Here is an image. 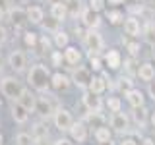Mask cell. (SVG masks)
Listing matches in <instances>:
<instances>
[{
	"instance_id": "16",
	"label": "cell",
	"mask_w": 155,
	"mask_h": 145,
	"mask_svg": "<svg viewBox=\"0 0 155 145\" xmlns=\"http://www.w3.org/2000/svg\"><path fill=\"white\" fill-rule=\"evenodd\" d=\"M103 62L109 70H118L122 66V56H120V52L116 48H110V50H107L103 54Z\"/></svg>"
},
{
	"instance_id": "39",
	"label": "cell",
	"mask_w": 155,
	"mask_h": 145,
	"mask_svg": "<svg viewBox=\"0 0 155 145\" xmlns=\"http://www.w3.org/2000/svg\"><path fill=\"white\" fill-rule=\"evenodd\" d=\"M93 12H103V10L107 8V0H89V4H87Z\"/></svg>"
},
{
	"instance_id": "47",
	"label": "cell",
	"mask_w": 155,
	"mask_h": 145,
	"mask_svg": "<svg viewBox=\"0 0 155 145\" xmlns=\"http://www.w3.org/2000/svg\"><path fill=\"white\" fill-rule=\"evenodd\" d=\"M4 16H6V10H4V6H2V4H0V23H2Z\"/></svg>"
},
{
	"instance_id": "12",
	"label": "cell",
	"mask_w": 155,
	"mask_h": 145,
	"mask_svg": "<svg viewBox=\"0 0 155 145\" xmlns=\"http://www.w3.org/2000/svg\"><path fill=\"white\" fill-rule=\"evenodd\" d=\"M18 101L25 106L29 112H35V108H37V95H35V91H33L31 87H23L19 97H18Z\"/></svg>"
},
{
	"instance_id": "38",
	"label": "cell",
	"mask_w": 155,
	"mask_h": 145,
	"mask_svg": "<svg viewBox=\"0 0 155 145\" xmlns=\"http://www.w3.org/2000/svg\"><path fill=\"white\" fill-rule=\"evenodd\" d=\"M126 50H128L130 56H138L140 54V43L138 41H126Z\"/></svg>"
},
{
	"instance_id": "45",
	"label": "cell",
	"mask_w": 155,
	"mask_h": 145,
	"mask_svg": "<svg viewBox=\"0 0 155 145\" xmlns=\"http://www.w3.org/2000/svg\"><path fill=\"white\" fill-rule=\"evenodd\" d=\"M149 95H151V99L155 101V83L153 81H149Z\"/></svg>"
},
{
	"instance_id": "53",
	"label": "cell",
	"mask_w": 155,
	"mask_h": 145,
	"mask_svg": "<svg viewBox=\"0 0 155 145\" xmlns=\"http://www.w3.org/2000/svg\"><path fill=\"white\" fill-rule=\"evenodd\" d=\"M136 2H143V0H136Z\"/></svg>"
},
{
	"instance_id": "7",
	"label": "cell",
	"mask_w": 155,
	"mask_h": 145,
	"mask_svg": "<svg viewBox=\"0 0 155 145\" xmlns=\"http://www.w3.org/2000/svg\"><path fill=\"white\" fill-rule=\"evenodd\" d=\"M109 124H110V128H113V132H116V134H126L130 130V116L124 114L122 110H118V112H110Z\"/></svg>"
},
{
	"instance_id": "13",
	"label": "cell",
	"mask_w": 155,
	"mask_h": 145,
	"mask_svg": "<svg viewBox=\"0 0 155 145\" xmlns=\"http://www.w3.org/2000/svg\"><path fill=\"white\" fill-rule=\"evenodd\" d=\"M48 14L56 19V21L64 23L68 19V8H66V2L64 0H52L51 2V8H48Z\"/></svg>"
},
{
	"instance_id": "17",
	"label": "cell",
	"mask_w": 155,
	"mask_h": 145,
	"mask_svg": "<svg viewBox=\"0 0 155 145\" xmlns=\"http://www.w3.org/2000/svg\"><path fill=\"white\" fill-rule=\"evenodd\" d=\"M8 18L10 21L14 23L18 29L23 25V23H27V14H25V8H19V6H12L8 10Z\"/></svg>"
},
{
	"instance_id": "32",
	"label": "cell",
	"mask_w": 155,
	"mask_h": 145,
	"mask_svg": "<svg viewBox=\"0 0 155 145\" xmlns=\"http://www.w3.org/2000/svg\"><path fill=\"white\" fill-rule=\"evenodd\" d=\"M105 106H107V110H109V112H118V110H122V101H120L118 97L110 95V97H107Z\"/></svg>"
},
{
	"instance_id": "20",
	"label": "cell",
	"mask_w": 155,
	"mask_h": 145,
	"mask_svg": "<svg viewBox=\"0 0 155 145\" xmlns=\"http://www.w3.org/2000/svg\"><path fill=\"white\" fill-rule=\"evenodd\" d=\"M126 101H128V105L132 106V108H138V106H143L145 105V97H143V91L136 89V87H132L130 91H126L124 93Z\"/></svg>"
},
{
	"instance_id": "50",
	"label": "cell",
	"mask_w": 155,
	"mask_h": 145,
	"mask_svg": "<svg viewBox=\"0 0 155 145\" xmlns=\"http://www.w3.org/2000/svg\"><path fill=\"white\" fill-rule=\"evenodd\" d=\"M99 145H114V143H113V139H110V141H105V143H99Z\"/></svg>"
},
{
	"instance_id": "26",
	"label": "cell",
	"mask_w": 155,
	"mask_h": 145,
	"mask_svg": "<svg viewBox=\"0 0 155 145\" xmlns=\"http://www.w3.org/2000/svg\"><path fill=\"white\" fill-rule=\"evenodd\" d=\"M52 43H54L56 48L64 50V48L70 45V35H68V31H64V29H58V31H54V33H52Z\"/></svg>"
},
{
	"instance_id": "18",
	"label": "cell",
	"mask_w": 155,
	"mask_h": 145,
	"mask_svg": "<svg viewBox=\"0 0 155 145\" xmlns=\"http://www.w3.org/2000/svg\"><path fill=\"white\" fill-rule=\"evenodd\" d=\"M62 54H64V62H66V64H70V66L81 64V58H84V54H81L80 48H78V47H72V45H68Z\"/></svg>"
},
{
	"instance_id": "15",
	"label": "cell",
	"mask_w": 155,
	"mask_h": 145,
	"mask_svg": "<svg viewBox=\"0 0 155 145\" xmlns=\"http://www.w3.org/2000/svg\"><path fill=\"white\" fill-rule=\"evenodd\" d=\"M70 85H72L70 76L62 74V72H54V74L51 76V87L54 91H66Z\"/></svg>"
},
{
	"instance_id": "2",
	"label": "cell",
	"mask_w": 155,
	"mask_h": 145,
	"mask_svg": "<svg viewBox=\"0 0 155 145\" xmlns=\"http://www.w3.org/2000/svg\"><path fill=\"white\" fill-rule=\"evenodd\" d=\"M21 89H23V85H21V81H19L16 76L0 77V93H2V97H6V99H10V101H18Z\"/></svg>"
},
{
	"instance_id": "4",
	"label": "cell",
	"mask_w": 155,
	"mask_h": 145,
	"mask_svg": "<svg viewBox=\"0 0 155 145\" xmlns=\"http://www.w3.org/2000/svg\"><path fill=\"white\" fill-rule=\"evenodd\" d=\"M52 124H54V128L58 132L66 134L68 130L72 128V124H74V116H72V112L68 108L60 106V108H56L54 112H52Z\"/></svg>"
},
{
	"instance_id": "49",
	"label": "cell",
	"mask_w": 155,
	"mask_h": 145,
	"mask_svg": "<svg viewBox=\"0 0 155 145\" xmlns=\"http://www.w3.org/2000/svg\"><path fill=\"white\" fill-rule=\"evenodd\" d=\"M142 145H155V141H153V139H149V137H145Z\"/></svg>"
},
{
	"instance_id": "14",
	"label": "cell",
	"mask_w": 155,
	"mask_h": 145,
	"mask_svg": "<svg viewBox=\"0 0 155 145\" xmlns=\"http://www.w3.org/2000/svg\"><path fill=\"white\" fill-rule=\"evenodd\" d=\"M122 25H124V33H126L128 37L138 39L140 35H142V25H140V19H138V18H134V16L124 18Z\"/></svg>"
},
{
	"instance_id": "3",
	"label": "cell",
	"mask_w": 155,
	"mask_h": 145,
	"mask_svg": "<svg viewBox=\"0 0 155 145\" xmlns=\"http://www.w3.org/2000/svg\"><path fill=\"white\" fill-rule=\"evenodd\" d=\"M81 39H84L85 48L89 50V56L91 54H99V52L105 48V41H103V37H101V33L97 31V29H85V33H84Z\"/></svg>"
},
{
	"instance_id": "22",
	"label": "cell",
	"mask_w": 155,
	"mask_h": 145,
	"mask_svg": "<svg viewBox=\"0 0 155 145\" xmlns=\"http://www.w3.org/2000/svg\"><path fill=\"white\" fill-rule=\"evenodd\" d=\"M93 139H95L97 143L110 141V139H113V128H109V126H105V124L95 126V130H93Z\"/></svg>"
},
{
	"instance_id": "46",
	"label": "cell",
	"mask_w": 155,
	"mask_h": 145,
	"mask_svg": "<svg viewBox=\"0 0 155 145\" xmlns=\"http://www.w3.org/2000/svg\"><path fill=\"white\" fill-rule=\"evenodd\" d=\"M122 2H124V0H107V4H110V6H114V8H116V6H120Z\"/></svg>"
},
{
	"instance_id": "40",
	"label": "cell",
	"mask_w": 155,
	"mask_h": 145,
	"mask_svg": "<svg viewBox=\"0 0 155 145\" xmlns=\"http://www.w3.org/2000/svg\"><path fill=\"white\" fill-rule=\"evenodd\" d=\"M116 85H118V89L120 91H124V93H126V91H130V89H132V79H130V77H118V83H116Z\"/></svg>"
},
{
	"instance_id": "44",
	"label": "cell",
	"mask_w": 155,
	"mask_h": 145,
	"mask_svg": "<svg viewBox=\"0 0 155 145\" xmlns=\"http://www.w3.org/2000/svg\"><path fill=\"white\" fill-rule=\"evenodd\" d=\"M126 70H128V72H134V60H132V56L126 60Z\"/></svg>"
},
{
	"instance_id": "41",
	"label": "cell",
	"mask_w": 155,
	"mask_h": 145,
	"mask_svg": "<svg viewBox=\"0 0 155 145\" xmlns=\"http://www.w3.org/2000/svg\"><path fill=\"white\" fill-rule=\"evenodd\" d=\"M8 43V29L0 23V47H4Z\"/></svg>"
},
{
	"instance_id": "27",
	"label": "cell",
	"mask_w": 155,
	"mask_h": 145,
	"mask_svg": "<svg viewBox=\"0 0 155 145\" xmlns=\"http://www.w3.org/2000/svg\"><path fill=\"white\" fill-rule=\"evenodd\" d=\"M105 18L109 19L110 25H118V23L124 21V12H122V10H118V8H110V10H107V12H105Z\"/></svg>"
},
{
	"instance_id": "54",
	"label": "cell",
	"mask_w": 155,
	"mask_h": 145,
	"mask_svg": "<svg viewBox=\"0 0 155 145\" xmlns=\"http://www.w3.org/2000/svg\"><path fill=\"white\" fill-rule=\"evenodd\" d=\"M81 145H85V143H81Z\"/></svg>"
},
{
	"instance_id": "1",
	"label": "cell",
	"mask_w": 155,
	"mask_h": 145,
	"mask_svg": "<svg viewBox=\"0 0 155 145\" xmlns=\"http://www.w3.org/2000/svg\"><path fill=\"white\" fill-rule=\"evenodd\" d=\"M51 70L43 62H35L27 68V83L35 93H48L51 87Z\"/></svg>"
},
{
	"instance_id": "21",
	"label": "cell",
	"mask_w": 155,
	"mask_h": 145,
	"mask_svg": "<svg viewBox=\"0 0 155 145\" xmlns=\"http://www.w3.org/2000/svg\"><path fill=\"white\" fill-rule=\"evenodd\" d=\"M35 112H39L41 118H48V116H52L54 112V108H52V103L48 97H37V108Z\"/></svg>"
},
{
	"instance_id": "30",
	"label": "cell",
	"mask_w": 155,
	"mask_h": 145,
	"mask_svg": "<svg viewBox=\"0 0 155 145\" xmlns=\"http://www.w3.org/2000/svg\"><path fill=\"white\" fill-rule=\"evenodd\" d=\"M23 45H25V48H37V45H39V33L25 31V33H23Z\"/></svg>"
},
{
	"instance_id": "28",
	"label": "cell",
	"mask_w": 155,
	"mask_h": 145,
	"mask_svg": "<svg viewBox=\"0 0 155 145\" xmlns=\"http://www.w3.org/2000/svg\"><path fill=\"white\" fill-rule=\"evenodd\" d=\"M31 135L35 137V141H43V139H47V137H48V128H47V124H43V122L33 124Z\"/></svg>"
},
{
	"instance_id": "31",
	"label": "cell",
	"mask_w": 155,
	"mask_h": 145,
	"mask_svg": "<svg viewBox=\"0 0 155 145\" xmlns=\"http://www.w3.org/2000/svg\"><path fill=\"white\" fill-rule=\"evenodd\" d=\"M14 143L16 145H35V137H33L31 134H27V132H19L16 134V137H14Z\"/></svg>"
},
{
	"instance_id": "9",
	"label": "cell",
	"mask_w": 155,
	"mask_h": 145,
	"mask_svg": "<svg viewBox=\"0 0 155 145\" xmlns=\"http://www.w3.org/2000/svg\"><path fill=\"white\" fill-rule=\"evenodd\" d=\"M81 103L87 108V112H101L103 110V101H101V95H95L91 91H84V97H81Z\"/></svg>"
},
{
	"instance_id": "25",
	"label": "cell",
	"mask_w": 155,
	"mask_h": 145,
	"mask_svg": "<svg viewBox=\"0 0 155 145\" xmlns=\"http://www.w3.org/2000/svg\"><path fill=\"white\" fill-rule=\"evenodd\" d=\"M66 2V8H68V18L72 19H78L81 16V12H84V2L81 0H64Z\"/></svg>"
},
{
	"instance_id": "43",
	"label": "cell",
	"mask_w": 155,
	"mask_h": 145,
	"mask_svg": "<svg viewBox=\"0 0 155 145\" xmlns=\"http://www.w3.org/2000/svg\"><path fill=\"white\" fill-rule=\"evenodd\" d=\"M118 145H140V143L136 141L134 137H124V139H122V141H120Z\"/></svg>"
},
{
	"instance_id": "29",
	"label": "cell",
	"mask_w": 155,
	"mask_h": 145,
	"mask_svg": "<svg viewBox=\"0 0 155 145\" xmlns=\"http://www.w3.org/2000/svg\"><path fill=\"white\" fill-rule=\"evenodd\" d=\"M132 118H134V122L138 124L140 128L147 124V110H145V105L138 106V108H132Z\"/></svg>"
},
{
	"instance_id": "6",
	"label": "cell",
	"mask_w": 155,
	"mask_h": 145,
	"mask_svg": "<svg viewBox=\"0 0 155 145\" xmlns=\"http://www.w3.org/2000/svg\"><path fill=\"white\" fill-rule=\"evenodd\" d=\"M91 70H89V66H74V72H72V76H70V79H72V83L78 85V89H81V91H85L87 89V85H89V79H91Z\"/></svg>"
},
{
	"instance_id": "52",
	"label": "cell",
	"mask_w": 155,
	"mask_h": 145,
	"mask_svg": "<svg viewBox=\"0 0 155 145\" xmlns=\"http://www.w3.org/2000/svg\"><path fill=\"white\" fill-rule=\"evenodd\" d=\"M0 95H2V93H0ZM2 105H4V99H2V97H0V108H2Z\"/></svg>"
},
{
	"instance_id": "42",
	"label": "cell",
	"mask_w": 155,
	"mask_h": 145,
	"mask_svg": "<svg viewBox=\"0 0 155 145\" xmlns=\"http://www.w3.org/2000/svg\"><path fill=\"white\" fill-rule=\"evenodd\" d=\"M52 145H74V139L72 137H58V139H54Z\"/></svg>"
},
{
	"instance_id": "33",
	"label": "cell",
	"mask_w": 155,
	"mask_h": 145,
	"mask_svg": "<svg viewBox=\"0 0 155 145\" xmlns=\"http://www.w3.org/2000/svg\"><path fill=\"white\" fill-rule=\"evenodd\" d=\"M103 58H101L99 54H91L89 56V70L91 72H103Z\"/></svg>"
},
{
	"instance_id": "24",
	"label": "cell",
	"mask_w": 155,
	"mask_h": 145,
	"mask_svg": "<svg viewBox=\"0 0 155 145\" xmlns=\"http://www.w3.org/2000/svg\"><path fill=\"white\" fill-rule=\"evenodd\" d=\"M138 77L142 81H153L155 79V66L151 64V62H143V64L138 66Z\"/></svg>"
},
{
	"instance_id": "34",
	"label": "cell",
	"mask_w": 155,
	"mask_h": 145,
	"mask_svg": "<svg viewBox=\"0 0 155 145\" xmlns=\"http://www.w3.org/2000/svg\"><path fill=\"white\" fill-rule=\"evenodd\" d=\"M48 58H51V66H54V68H60L62 62H64V54H62L60 48H58V50H51Z\"/></svg>"
},
{
	"instance_id": "36",
	"label": "cell",
	"mask_w": 155,
	"mask_h": 145,
	"mask_svg": "<svg viewBox=\"0 0 155 145\" xmlns=\"http://www.w3.org/2000/svg\"><path fill=\"white\" fill-rule=\"evenodd\" d=\"M39 48H41L43 52H48L51 54V48L54 47V43H52V39H48L47 35H39Z\"/></svg>"
},
{
	"instance_id": "5",
	"label": "cell",
	"mask_w": 155,
	"mask_h": 145,
	"mask_svg": "<svg viewBox=\"0 0 155 145\" xmlns=\"http://www.w3.org/2000/svg\"><path fill=\"white\" fill-rule=\"evenodd\" d=\"M6 62H8V66L12 68V72H16V74L27 72V54L23 50H19V48H14V50L10 52Z\"/></svg>"
},
{
	"instance_id": "23",
	"label": "cell",
	"mask_w": 155,
	"mask_h": 145,
	"mask_svg": "<svg viewBox=\"0 0 155 145\" xmlns=\"http://www.w3.org/2000/svg\"><path fill=\"white\" fill-rule=\"evenodd\" d=\"M105 89H107V79L105 77L103 76H91L87 91H91V93H95V95H103Z\"/></svg>"
},
{
	"instance_id": "8",
	"label": "cell",
	"mask_w": 155,
	"mask_h": 145,
	"mask_svg": "<svg viewBox=\"0 0 155 145\" xmlns=\"http://www.w3.org/2000/svg\"><path fill=\"white\" fill-rule=\"evenodd\" d=\"M81 27L84 29H99L101 25V16H99V12H93L89 6H85L84 8V12H81Z\"/></svg>"
},
{
	"instance_id": "10",
	"label": "cell",
	"mask_w": 155,
	"mask_h": 145,
	"mask_svg": "<svg viewBox=\"0 0 155 145\" xmlns=\"http://www.w3.org/2000/svg\"><path fill=\"white\" fill-rule=\"evenodd\" d=\"M68 134H70V137L74 139V141H78V143H85L87 137H89V128H87L85 122L78 120V122L72 124V128L68 130Z\"/></svg>"
},
{
	"instance_id": "37",
	"label": "cell",
	"mask_w": 155,
	"mask_h": 145,
	"mask_svg": "<svg viewBox=\"0 0 155 145\" xmlns=\"http://www.w3.org/2000/svg\"><path fill=\"white\" fill-rule=\"evenodd\" d=\"M143 37H145V41H147V45L155 47V25L153 23H147V25H145Z\"/></svg>"
},
{
	"instance_id": "48",
	"label": "cell",
	"mask_w": 155,
	"mask_h": 145,
	"mask_svg": "<svg viewBox=\"0 0 155 145\" xmlns=\"http://www.w3.org/2000/svg\"><path fill=\"white\" fill-rule=\"evenodd\" d=\"M149 124H151L153 128H155V110H153L151 114H149Z\"/></svg>"
},
{
	"instance_id": "51",
	"label": "cell",
	"mask_w": 155,
	"mask_h": 145,
	"mask_svg": "<svg viewBox=\"0 0 155 145\" xmlns=\"http://www.w3.org/2000/svg\"><path fill=\"white\" fill-rule=\"evenodd\" d=\"M0 145H4V135L0 134Z\"/></svg>"
},
{
	"instance_id": "35",
	"label": "cell",
	"mask_w": 155,
	"mask_h": 145,
	"mask_svg": "<svg viewBox=\"0 0 155 145\" xmlns=\"http://www.w3.org/2000/svg\"><path fill=\"white\" fill-rule=\"evenodd\" d=\"M43 27H45V31H48V33H54V31H58L60 29V21H56L54 18H48V19H43V23H41Z\"/></svg>"
},
{
	"instance_id": "11",
	"label": "cell",
	"mask_w": 155,
	"mask_h": 145,
	"mask_svg": "<svg viewBox=\"0 0 155 145\" xmlns=\"http://www.w3.org/2000/svg\"><path fill=\"white\" fill-rule=\"evenodd\" d=\"M29 110L23 106L19 101H12V106H10V116H12V120L16 124H25L29 120Z\"/></svg>"
},
{
	"instance_id": "19",
	"label": "cell",
	"mask_w": 155,
	"mask_h": 145,
	"mask_svg": "<svg viewBox=\"0 0 155 145\" xmlns=\"http://www.w3.org/2000/svg\"><path fill=\"white\" fill-rule=\"evenodd\" d=\"M25 14H27V23H31V25H41L45 19V10L41 6H27Z\"/></svg>"
}]
</instances>
